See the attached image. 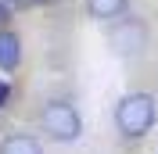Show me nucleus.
Segmentation results:
<instances>
[{
    "mask_svg": "<svg viewBox=\"0 0 158 154\" xmlns=\"http://www.w3.org/2000/svg\"><path fill=\"white\" fill-rule=\"evenodd\" d=\"M115 125L122 136H144L155 125V97L151 93H126L115 107Z\"/></svg>",
    "mask_w": 158,
    "mask_h": 154,
    "instance_id": "f257e3e1",
    "label": "nucleus"
},
{
    "mask_svg": "<svg viewBox=\"0 0 158 154\" xmlns=\"http://www.w3.org/2000/svg\"><path fill=\"white\" fill-rule=\"evenodd\" d=\"M43 129H47L58 144H72V140H79V133H83V118H79V111L69 100H50V104L43 107Z\"/></svg>",
    "mask_w": 158,
    "mask_h": 154,
    "instance_id": "f03ea898",
    "label": "nucleus"
},
{
    "mask_svg": "<svg viewBox=\"0 0 158 154\" xmlns=\"http://www.w3.org/2000/svg\"><path fill=\"white\" fill-rule=\"evenodd\" d=\"M148 43V25L140 18H115L108 29V47L115 50L118 58H129V54H140Z\"/></svg>",
    "mask_w": 158,
    "mask_h": 154,
    "instance_id": "7ed1b4c3",
    "label": "nucleus"
},
{
    "mask_svg": "<svg viewBox=\"0 0 158 154\" xmlns=\"http://www.w3.org/2000/svg\"><path fill=\"white\" fill-rule=\"evenodd\" d=\"M18 61H22V39L4 29L0 32V68L11 72V68H18Z\"/></svg>",
    "mask_w": 158,
    "mask_h": 154,
    "instance_id": "20e7f679",
    "label": "nucleus"
},
{
    "mask_svg": "<svg viewBox=\"0 0 158 154\" xmlns=\"http://www.w3.org/2000/svg\"><path fill=\"white\" fill-rule=\"evenodd\" d=\"M126 7H129V0H86V11L94 14V18H101V22L122 18V14H126Z\"/></svg>",
    "mask_w": 158,
    "mask_h": 154,
    "instance_id": "39448f33",
    "label": "nucleus"
},
{
    "mask_svg": "<svg viewBox=\"0 0 158 154\" xmlns=\"http://www.w3.org/2000/svg\"><path fill=\"white\" fill-rule=\"evenodd\" d=\"M0 154H43V147L32 136H7L0 144Z\"/></svg>",
    "mask_w": 158,
    "mask_h": 154,
    "instance_id": "423d86ee",
    "label": "nucleus"
},
{
    "mask_svg": "<svg viewBox=\"0 0 158 154\" xmlns=\"http://www.w3.org/2000/svg\"><path fill=\"white\" fill-rule=\"evenodd\" d=\"M7 97H11V86H7V83H4V79H0V107L7 104Z\"/></svg>",
    "mask_w": 158,
    "mask_h": 154,
    "instance_id": "0eeeda50",
    "label": "nucleus"
},
{
    "mask_svg": "<svg viewBox=\"0 0 158 154\" xmlns=\"http://www.w3.org/2000/svg\"><path fill=\"white\" fill-rule=\"evenodd\" d=\"M22 7H40V4H50V0H18Z\"/></svg>",
    "mask_w": 158,
    "mask_h": 154,
    "instance_id": "6e6552de",
    "label": "nucleus"
},
{
    "mask_svg": "<svg viewBox=\"0 0 158 154\" xmlns=\"http://www.w3.org/2000/svg\"><path fill=\"white\" fill-rule=\"evenodd\" d=\"M0 22H7V7H4V0H0Z\"/></svg>",
    "mask_w": 158,
    "mask_h": 154,
    "instance_id": "1a4fd4ad",
    "label": "nucleus"
}]
</instances>
